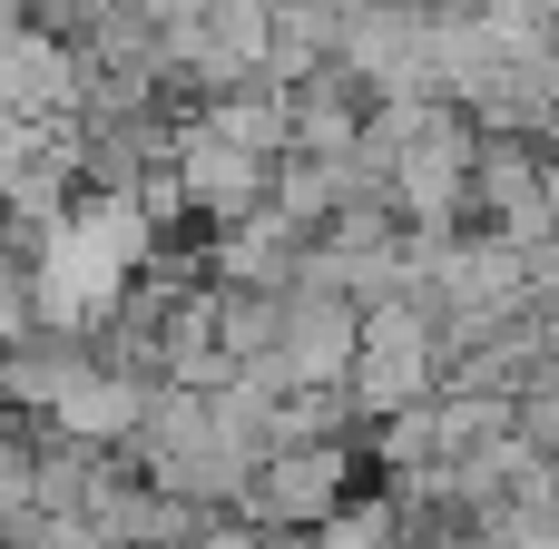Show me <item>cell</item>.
I'll return each mask as SVG.
<instances>
[{"mask_svg":"<svg viewBox=\"0 0 559 549\" xmlns=\"http://www.w3.org/2000/svg\"><path fill=\"white\" fill-rule=\"evenodd\" d=\"M442 383H452V334H442L432 295H393V305H364L354 413H364V422H393V413H423V403H442Z\"/></svg>","mask_w":559,"mask_h":549,"instance_id":"6da1fadb","label":"cell"},{"mask_svg":"<svg viewBox=\"0 0 559 549\" xmlns=\"http://www.w3.org/2000/svg\"><path fill=\"white\" fill-rule=\"evenodd\" d=\"M481 118H462V98H442L432 108V128L393 157V216L413 226V236H462V216H481L472 206V177H481Z\"/></svg>","mask_w":559,"mask_h":549,"instance_id":"7a4b0ae2","label":"cell"},{"mask_svg":"<svg viewBox=\"0 0 559 549\" xmlns=\"http://www.w3.org/2000/svg\"><path fill=\"white\" fill-rule=\"evenodd\" d=\"M354 354H364V305L334 285H295L285 295V344L255 363V383L275 393H354Z\"/></svg>","mask_w":559,"mask_h":549,"instance_id":"3957f363","label":"cell"},{"mask_svg":"<svg viewBox=\"0 0 559 549\" xmlns=\"http://www.w3.org/2000/svg\"><path fill=\"white\" fill-rule=\"evenodd\" d=\"M354 501V452L344 442H275L246 481V521L255 530H324L334 511Z\"/></svg>","mask_w":559,"mask_h":549,"instance_id":"277c9868","label":"cell"},{"mask_svg":"<svg viewBox=\"0 0 559 549\" xmlns=\"http://www.w3.org/2000/svg\"><path fill=\"white\" fill-rule=\"evenodd\" d=\"M167 167H177V187H187V206H197L206 226H246V216L275 206V167H285V157H255V147H236L226 128L187 118Z\"/></svg>","mask_w":559,"mask_h":549,"instance_id":"5b68a950","label":"cell"},{"mask_svg":"<svg viewBox=\"0 0 559 549\" xmlns=\"http://www.w3.org/2000/svg\"><path fill=\"white\" fill-rule=\"evenodd\" d=\"M147 403H157V373H128V363H108V354H79V373L59 383V403L39 413L59 442H79V452H128L138 442V422H147Z\"/></svg>","mask_w":559,"mask_h":549,"instance_id":"8992f818","label":"cell"},{"mask_svg":"<svg viewBox=\"0 0 559 549\" xmlns=\"http://www.w3.org/2000/svg\"><path fill=\"white\" fill-rule=\"evenodd\" d=\"M216 285H246V295H295L305 285V265H314V236L285 216V206H265V216H246V226H216Z\"/></svg>","mask_w":559,"mask_h":549,"instance_id":"52a82bcc","label":"cell"},{"mask_svg":"<svg viewBox=\"0 0 559 549\" xmlns=\"http://www.w3.org/2000/svg\"><path fill=\"white\" fill-rule=\"evenodd\" d=\"M531 196H540V138H481V177H472V206H481V226L521 216Z\"/></svg>","mask_w":559,"mask_h":549,"instance_id":"ba28073f","label":"cell"},{"mask_svg":"<svg viewBox=\"0 0 559 549\" xmlns=\"http://www.w3.org/2000/svg\"><path fill=\"white\" fill-rule=\"evenodd\" d=\"M540 196H550V216H559V147H540Z\"/></svg>","mask_w":559,"mask_h":549,"instance_id":"9c48e42d","label":"cell"}]
</instances>
